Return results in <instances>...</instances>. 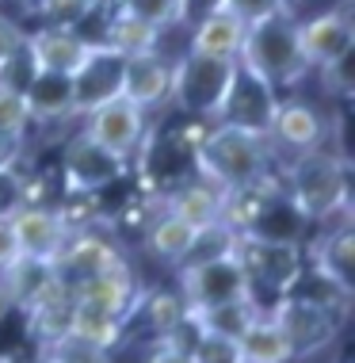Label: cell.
Instances as JSON below:
<instances>
[{"label": "cell", "instance_id": "cell-38", "mask_svg": "<svg viewBox=\"0 0 355 363\" xmlns=\"http://www.w3.org/2000/svg\"><path fill=\"white\" fill-rule=\"evenodd\" d=\"M16 260H19V245H16V233H12V218L0 214V272H8Z\"/></svg>", "mask_w": 355, "mask_h": 363}, {"label": "cell", "instance_id": "cell-5", "mask_svg": "<svg viewBox=\"0 0 355 363\" xmlns=\"http://www.w3.org/2000/svg\"><path fill=\"white\" fill-rule=\"evenodd\" d=\"M237 62H218V57L206 54H191L184 50L180 57H172V96L169 104H176L184 115L203 123H214L222 107V96L230 88Z\"/></svg>", "mask_w": 355, "mask_h": 363}, {"label": "cell", "instance_id": "cell-36", "mask_svg": "<svg viewBox=\"0 0 355 363\" xmlns=\"http://www.w3.org/2000/svg\"><path fill=\"white\" fill-rule=\"evenodd\" d=\"M225 0H180V31H191L199 19H206L210 12H218Z\"/></svg>", "mask_w": 355, "mask_h": 363}, {"label": "cell", "instance_id": "cell-32", "mask_svg": "<svg viewBox=\"0 0 355 363\" xmlns=\"http://www.w3.org/2000/svg\"><path fill=\"white\" fill-rule=\"evenodd\" d=\"M31 130H35V123H31V111H27V100L19 92L0 88V134H8L16 142H27Z\"/></svg>", "mask_w": 355, "mask_h": 363}, {"label": "cell", "instance_id": "cell-41", "mask_svg": "<svg viewBox=\"0 0 355 363\" xmlns=\"http://www.w3.org/2000/svg\"><path fill=\"white\" fill-rule=\"evenodd\" d=\"M12 310V298H8V291H4V283H0V318Z\"/></svg>", "mask_w": 355, "mask_h": 363}, {"label": "cell", "instance_id": "cell-40", "mask_svg": "<svg viewBox=\"0 0 355 363\" xmlns=\"http://www.w3.org/2000/svg\"><path fill=\"white\" fill-rule=\"evenodd\" d=\"M23 35H27V31H19V27H16L8 16H0V57H4L8 50H12V46L23 43Z\"/></svg>", "mask_w": 355, "mask_h": 363}, {"label": "cell", "instance_id": "cell-12", "mask_svg": "<svg viewBox=\"0 0 355 363\" xmlns=\"http://www.w3.org/2000/svg\"><path fill=\"white\" fill-rule=\"evenodd\" d=\"M126 172V161H118L107 150H100L84 130H77L73 138L65 142V153H62V180L73 195H96L103 188L123 180Z\"/></svg>", "mask_w": 355, "mask_h": 363}, {"label": "cell", "instance_id": "cell-7", "mask_svg": "<svg viewBox=\"0 0 355 363\" xmlns=\"http://www.w3.org/2000/svg\"><path fill=\"white\" fill-rule=\"evenodd\" d=\"M81 130L100 150L130 164L150 142V111H142L137 104H130L118 92L111 100H103L100 107H92L88 115H81Z\"/></svg>", "mask_w": 355, "mask_h": 363}, {"label": "cell", "instance_id": "cell-27", "mask_svg": "<svg viewBox=\"0 0 355 363\" xmlns=\"http://www.w3.org/2000/svg\"><path fill=\"white\" fill-rule=\"evenodd\" d=\"M69 333H73V337H81V340H88V345H96V348L115 352L126 340V321L123 318H111V313H103V310L77 306V302H73V313H69Z\"/></svg>", "mask_w": 355, "mask_h": 363}, {"label": "cell", "instance_id": "cell-22", "mask_svg": "<svg viewBox=\"0 0 355 363\" xmlns=\"http://www.w3.org/2000/svg\"><path fill=\"white\" fill-rule=\"evenodd\" d=\"M157 203H161L164 211L180 214L184 222L206 225L222 214V188H214L210 180H203V176L191 172V176H184V180H176Z\"/></svg>", "mask_w": 355, "mask_h": 363}, {"label": "cell", "instance_id": "cell-24", "mask_svg": "<svg viewBox=\"0 0 355 363\" xmlns=\"http://www.w3.org/2000/svg\"><path fill=\"white\" fill-rule=\"evenodd\" d=\"M134 313L145 318V329L153 333V340H169L180 329V321L191 313V306L176 287H153V291H142V302H137Z\"/></svg>", "mask_w": 355, "mask_h": 363}, {"label": "cell", "instance_id": "cell-29", "mask_svg": "<svg viewBox=\"0 0 355 363\" xmlns=\"http://www.w3.org/2000/svg\"><path fill=\"white\" fill-rule=\"evenodd\" d=\"M38 363H115V352L88 345L73 333H62V337L38 345Z\"/></svg>", "mask_w": 355, "mask_h": 363}, {"label": "cell", "instance_id": "cell-42", "mask_svg": "<svg viewBox=\"0 0 355 363\" xmlns=\"http://www.w3.org/2000/svg\"><path fill=\"white\" fill-rule=\"evenodd\" d=\"M19 4H27V8H35V0H19Z\"/></svg>", "mask_w": 355, "mask_h": 363}, {"label": "cell", "instance_id": "cell-10", "mask_svg": "<svg viewBox=\"0 0 355 363\" xmlns=\"http://www.w3.org/2000/svg\"><path fill=\"white\" fill-rule=\"evenodd\" d=\"M279 88H271L264 77H256L249 65L237 62L233 65V77H230V88L222 96V107L214 115V123H225V126H241V130H256L264 134L279 107Z\"/></svg>", "mask_w": 355, "mask_h": 363}, {"label": "cell", "instance_id": "cell-4", "mask_svg": "<svg viewBox=\"0 0 355 363\" xmlns=\"http://www.w3.org/2000/svg\"><path fill=\"white\" fill-rule=\"evenodd\" d=\"M237 264L244 268L252 287V298L260 302V310H268L275 298H283L294 279L305 268V245L298 241H275L260 238V233H241L237 238Z\"/></svg>", "mask_w": 355, "mask_h": 363}, {"label": "cell", "instance_id": "cell-16", "mask_svg": "<svg viewBox=\"0 0 355 363\" xmlns=\"http://www.w3.org/2000/svg\"><path fill=\"white\" fill-rule=\"evenodd\" d=\"M12 233L19 245V257L27 260H46L54 264L62 245L69 238V222L57 207H16L12 214Z\"/></svg>", "mask_w": 355, "mask_h": 363}, {"label": "cell", "instance_id": "cell-25", "mask_svg": "<svg viewBox=\"0 0 355 363\" xmlns=\"http://www.w3.org/2000/svg\"><path fill=\"white\" fill-rule=\"evenodd\" d=\"M237 348H241L244 363H294V352L287 345V337H283V329L271 321L268 310L237 337Z\"/></svg>", "mask_w": 355, "mask_h": 363}, {"label": "cell", "instance_id": "cell-31", "mask_svg": "<svg viewBox=\"0 0 355 363\" xmlns=\"http://www.w3.org/2000/svg\"><path fill=\"white\" fill-rule=\"evenodd\" d=\"M35 77H38V62L31 57V50H27V38H23L19 46H12V50L0 57V88L23 96L27 88H31Z\"/></svg>", "mask_w": 355, "mask_h": 363}, {"label": "cell", "instance_id": "cell-39", "mask_svg": "<svg viewBox=\"0 0 355 363\" xmlns=\"http://www.w3.org/2000/svg\"><path fill=\"white\" fill-rule=\"evenodd\" d=\"M23 153H27V142H16L8 134H0V172H19Z\"/></svg>", "mask_w": 355, "mask_h": 363}, {"label": "cell", "instance_id": "cell-14", "mask_svg": "<svg viewBox=\"0 0 355 363\" xmlns=\"http://www.w3.org/2000/svg\"><path fill=\"white\" fill-rule=\"evenodd\" d=\"M123 65L126 57L115 54L111 46H92L84 54V62L73 73V115L81 123V115H88L92 107H100L103 100L123 92Z\"/></svg>", "mask_w": 355, "mask_h": 363}, {"label": "cell", "instance_id": "cell-34", "mask_svg": "<svg viewBox=\"0 0 355 363\" xmlns=\"http://www.w3.org/2000/svg\"><path fill=\"white\" fill-rule=\"evenodd\" d=\"M225 12H233L237 19H241L244 27H256L264 23V19H275V16H287V0H225Z\"/></svg>", "mask_w": 355, "mask_h": 363}, {"label": "cell", "instance_id": "cell-33", "mask_svg": "<svg viewBox=\"0 0 355 363\" xmlns=\"http://www.w3.org/2000/svg\"><path fill=\"white\" fill-rule=\"evenodd\" d=\"M115 4L137 19H145V23H153L157 31L180 27V0H115Z\"/></svg>", "mask_w": 355, "mask_h": 363}, {"label": "cell", "instance_id": "cell-3", "mask_svg": "<svg viewBox=\"0 0 355 363\" xmlns=\"http://www.w3.org/2000/svg\"><path fill=\"white\" fill-rule=\"evenodd\" d=\"M237 62L249 65L256 77H264L279 92L294 88L310 73V65L302 57V46H298V19L287 12V16H275V19H264V23L249 27Z\"/></svg>", "mask_w": 355, "mask_h": 363}, {"label": "cell", "instance_id": "cell-21", "mask_svg": "<svg viewBox=\"0 0 355 363\" xmlns=\"http://www.w3.org/2000/svg\"><path fill=\"white\" fill-rule=\"evenodd\" d=\"M27 111H31L35 126H50V123H77L73 115V77L69 73H46L38 69L31 88L23 92Z\"/></svg>", "mask_w": 355, "mask_h": 363}, {"label": "cell", "instance_id": "cell-15", "mask_svg": "<svg viewBox=\"0 0 355 363\" xmlns=\"http://www.w3.org/2000/svg\"><path fill=\"white\" fill-rule=\"evenodd\" d=\"M142 291L145 287L137 283L134 268L123 260V264H115V268L100 272V276L73 283V302H77V306H92V310L111 313V318L130 321L134 310H137V302H142Z\"/></svg>", "mask_w": 355, "mask_h": 363}, {"label": "cell", "instance_id": "cell-30", "mask_svg": "<svg viewBox=\"0 0 355 363\" xmlns=\"http://www.w3.org/2000/svg\"><path fill=\"white\" fill-rule=\"evenodd\" d=\"M100 0H35L31 12L43 19L46 27H65V31H77L88 16L96 12Z\"/></svg>", "mask_w": 355, "mask_h": 363}, {"label": "cell", "instance_id": "cell-1", "mask_svg": "<svg viewBox=\"0 0 355 363\" xmlns=\"http://www.w3.org/2000/svg\"><path fill=\"white\" fill-rule=\"evenodd\" d=\"M279 176H283V191L294 203V211L313 230L351 218V184H348L351 172H348V153L344 150L321 145V150L279 164Z\"/></svg>", "mask_w": 355, "mask_h": 363}, {"label": "cell", "instance_id": "cell-9", "mask_svg": "<svg viewBox=\"0 0 355 363\" xmlns=\"http://www.w3.org/2000/svg\"><path fill=\"white\" fill-rule=\"evenodd\" d=\"M298 46L310 69H329V65L348 62L355 50V23L348 8H321L298 19Z\"/></svg>", "mask_w": 355, "mask_h": 363}, {"label": "cell", "instance_id": "cell-13", "mask_svg": "<svg viewBox=\"0 0 355 363\" xmlns=\"http://www.w3.org/2000/svg\"><path fill=\"white\" fill-rule=\"evenodd\" d=\"M123 260L126 257H123V249H118V241L111 233L96 230V225H84V230H69L62 252H57V260H54V272L73 287V283L100 276V272L115 268V264H123Z\"/></svg>", "mask_w": 355, "mask_h": 363}, {"label": "cell", "instance_id": "cell-8", "mask_svg": "<svg viewBox=\"0 0 355 363\" xmlns=\"http://www.w3.org/2000/svg\"><path fill=\"white\" fill-rule=\"evenodd\" d=\"M329 130H332V123L325 119L321 107H313L302 96H279V107H275L264 138L271 145L275 164H287L294 157L329 145Z\"/></svg>", "mask_w": 355, "mask_h": 363}, {"label": "cell", "instance_id": "cell-37", "mask_svg": "<svg viewBox=\"0 0 355 363\" xmlns=\"http://www.w3.org/2000/svg\"><path fill=\"white\" fill-rule=\"evenodd\" d=\"M145 363H195L191 348H180L172 340H153L150 352H145Z\"/></svg>", "mask_w": 355, "mask_h": 363}, {"label": "cell", "instance_id": "cell-23", "mask_svg": "<svg viewBox=\"0 0 355 363\" xmlns=\"http://www.w3.org/2000/svg\"><path fill=\"white\" fill-rule=\"evenodd\" d=\"M161 35L153 23L130 16L126 8H118L115 0L107 4V23H103V46H111L123 57H137V54H153L161 50Z\"/></svg>", "mask_w": 355, "mask_h": 363}, {"label": "cell", "instance_id": "cell-17", "mask_svg": "<svg viewBox=\"0 0 355 363\" xmlns=\"http://www.w3.org/2000/svg\"><path fill=\"white\" fill-rule=\"evenodd\" d=\"M123 96L142 111H161L172 96V57L161 50L126 57L123 65Z\"/></svg>", "mask_w": 355, "mask_h": 363}, {"label": "cell", "instance_id": "cell-18", "mask_svg": "<svg viewBox=\"0 0 355 363\" xmlns=\"http://www.w3.org/2000/svg\"><path fill=\"white\" fill-rule=\"evenodd\" d=\"M195 230H199V225L184 222L180 214L164 211L161 203H157L153 214H145V222H142L145 252H150V257H153L157 264H164V268H172V272H176V268L184 264L187 249H191Z\"/></svg>", "mask_w": 355, "mask_h": 363}, {"label": "cell", "instance_id": "cell-11", "mask_svg": "<svg viewBox=\"0 0 355 363\" xmlns=\"http://www.w3.org/2000/svg\"><path fill=\"white\" fill-rule=\"evenodd\" d=\"M176 291L184 294V302L191 310H206L218 302H233V298H249V276L237 264V257H222V260H206L195 268H180L176 272Z\"/></svg>", "mask_w": 355, "mask_h": 363}, {"label": "cell", "instance_id": "cell-2", "mask_svg": "<svg viewBox=\"0 0 355 363\" xmlns=\"http://www.w3.org/2000/svg\"><path fill=\"white\" fill-rule=\"evenodd\" d=\"M271 169H279V164L271 157L268 138L256 130H241V126H225V123H210L203 145L191 153V172L210 180L222 191L260 180Z\"/></svg>", "mask_w": 355, "mask_h": 363}, {"label": "cell", "instance_id": "cell-26", "mask_svg": "<svg viewBox=\"0 0 355 363\" xmlns=\"http://www.w3.org/2000/svg\"><path fill=\"white\" fill-rule=\"evenodd\" d=\"M260 313H264L260 302L249 294V298H233V302H218V306L195 310V318H199V329H203V333H214V337L237 340L256 318H260Z\"/></svg>", "mask_w": 355, "mask_h": 363}, {"label": "cell", "instance_id": "cell-28", "mask_svg": "<svg viewBox=\"0 0 355 363\" xmlns=\"http://www.w3.org/2000/svg\"><path fill=\"white\" fill-rule=\"evenodd\" d=\"M237 238H241V233H237L233 225H225L222 218L199 225V230H195V238H191V249H187V257H184L180 268H195V264H206V260L233 257V252H237ZM180 268H176V272H180Z\"/></svg>", "mask_w": 355, "mask_h": 363}, {"label": "cell", "instance_id": "cell-6", "mask_svg": "<svg viewBox=\"0 0 355 363\" xmlns=\"http://www.w3.org/2000/svg\"><path fill=\"white\" fill-rule=\"evenodd\" d=\"M268 313H271L275 325L283 329V337H287V345L294 352V363L329 352L340 340L344 321H348V318H340L337 310L317 306V302L298 298V294H283V298H275L268 306Z\"/></svg>", "mask_w": 355, "mask_h": 363}, {"label": "cell", "instance_id": "cell-20", "mask_svg": "<svg viewBox=\"0 0 355 363\" xmlns=\"http://www.w3.org/2000/svg\"><path fill=\"white\" fill-rule=\"evenodd\" d=\"M244 31H249V27H244L233 12L218 8V12H210L206 19H199V23L187 31V50L218 57V62H237V57H241Z\"/></svg>", "mask_w": 355, "mask_h": 363}, {"label": "cell", "instance_id": "cell-19", "mask_svg": "<svg viewBox=\"0 0 355 363\" xmlns=\"http://www.w3.org/2000/svg\"><path fill=\"white\" fill-rule=\"evenodd\" d=\"M27 38V50L38 62V69L46 73H77V65L84 62V54L92 50V43H84L77 31H65V27H38V31L23 35Z\"/></svg>", "mask_w": 355, "mask_h": 363}, {"label": "cell", "instance_id": "cell-35", "mask_svg": "<svg viewBox=\"0 0 355 363\" xmlns=\"http://www.w3.org/2000/svg\"><path fill=\"white\" fill-rule=\"evenodd\" d=\"M191 356H195V363H244L241 348H237V340L214 337V333H203V337L195 340V345H191Z\"/></svg>", "mask_w": 355, "mask_h": 363}]
</instances>
